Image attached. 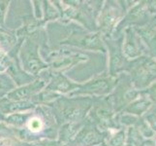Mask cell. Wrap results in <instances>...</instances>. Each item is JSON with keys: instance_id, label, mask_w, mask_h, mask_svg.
I'll return each mask as SVG.
<instances>
[{"instance_id": "1", "label": "cell", "mask_w": 156, "mask_h": 146, "mask_svg": "<svg viewBox=\"0 0 156 146\" xmlns=\"http://www.w3.org/2000/svg\"><path fill=\"white\" fill-rule=\"evenodd\" d=\"M80 99H68V97L60 96L49 105L52 108L53 115L55 120L60 124L61 122H78L83 116L82 108L79 106L78 102Z\"/></svg>"}, {"instance_id": "2", "label": "cell", "mask_w": 156, "mask_h": 146, "mask_svg": "<svg viewBox=\"0 0 156 146\" xmlns=\"http://www.w3.org/2000/svg\"><path fill=\"white\" fill-rule=\"evenodd\" d=\"M23 67L26 71L37 75L42 69L48 67V64L43 62L39 58L38 45L31 39H27L21 49Z\"/></svg>"}, {"instance_id": "3", "label": "cell", "mask_w": 156, "mask_h": 146, "mask_svg": "<svg viewBox=\"0 0 156 146\" xmlns=\"http://www.w3.org/2000/svg\"><path fill=\"white\" fill-rule=\"evenodd\" d=\"M47 83L46 78H40L38 80L34 81L32 84H28L23 87L15 89L12 92H10L6 95V99H10L12 101H19V100H26L31 96H34V95L39 92L41 89L45 87Z\"/></svg>"}, {"instance_id": "4", "label": "cell", "mask_w": 156, "mask_h": 146, "mask_svg": "<svg viewBox=\"0 0 156 146\" xmlns=\"http://www.w3.org/2000/svg\"><path fill=\"white\" fill-rule=\"evenodd\" d=\"M78 87H80V85L74 83L71 80H69L61 73H56L53 74V77L50 82V85L46 88V91L67 93L69 91L77 90Z\"/></svg>"}, {"instance_id": "5", "label": "cell", "mask_w": 156, "mask_h": 146, "mask_svg": "<svg viewBox=\"0 0 156 146\" xmlns=\"http://www.w3.org/2000/svg\"><path fill=\"white\" fill-rule=\"evenodd\" d=\"M34 108V103L27 100H19V101H7L5 99L3 100H0V112L2 114L5 113H19L20 111H24Z\"/></svg>"}, {"instance_id": "6", "label": "cell", "mask_w": 156, "mask_h": 146, "mask_svg": "<svg viewBox=\"0 0 156 146\" xmlns=\"http://www.w3.org/2000/svg\"><path fill=\"white\" fill-rule=\"evenodd\" d=\"M79 126L78 122H69L64 124L59 133V143L69 144L73 138L76 137Z\"/></svg>"}, {"instance_id": "7", "label": "cell", "mask_w": 156, "mask_h": 146, "mask_svg": "<svg viewBox=\"0 0 156 146\" xmlns=\"http://www.w3.org/2000/svg\"><path fill=\"white\" fill-rule=\"evenodd\" d=\"M26 129L31 133H38L44 131V128L46 126L45 119L43 117H40L37 114H32L26 121Z\"/></svg>"}, {"instance_id": "8", "label": "cell", "mask_w": 156, "mask_h": 146, "mask_svg": "<svg viewBox=\"0 0 156 146\" xmlns=\"http://www.w3.org/2000/svg\"><path fill=\"white\" fill-rule=\"evenodd\" d=\"M17 44V37L11 32L0 28V48L4 50H9V52L14 49Z\"/></svg>"}, {"instance_id": "9", "label": "cell", "mask_w": 156, "mask_h": 146, "mask_svg": "<svg viewBox=\"0 0 156 146\" xmlns=\"http://www.w3.org/2000/svg\"><path fill=\"white\" fill-rule=\"evenodd\" d=\"M30 114H21V113H13V114H10L8 117H5L4 121L11 124V125L16 126V127H21L23 126L24 124H26L27 119L30 117Z\"/></svg>"}, {"instance_id": "10", "label": "cell", "mask_w": 156, "mask_h": 146, "mask_svg": "<svg viewBox=\"0 0 156 146\" xmlns=\"http://www.w3.org/2000/svg\"><path fill=\"white\" fill-rule=\"evenodd\" d=\"M16 89V85L8 75L0 74V96L7 95Z\"/></svg>"}, {"instance_id": "11", "label": "cell", "mask_w": 156, "mask_h": 146, "mask_svg": "<svg viewBox=\"0 0 156 146\" xmlns=\"http://www.w3.org/2000/svg\"><path fill=\"white\" fill-rule=\"evenodd\" d=\"M9 2L4 1V2H0V25H3L4 23V16L6 13V9L8 6Z\"/></svg>"}, {"instance_id": "12", "label": "cell", "mask_w": 156, "mask_h": 146, "mask_svg": "<svg viewBox=\"0 0 156 146\" xmlns=\"http://www.w3.org/2000/svg\"><path fill=\"white\" fill-rule=\"evenodd\" d=\"M57 142L55 141H40L37 143H32V144H28L26 146H57Z\"/></svg>"}]
</instances>
